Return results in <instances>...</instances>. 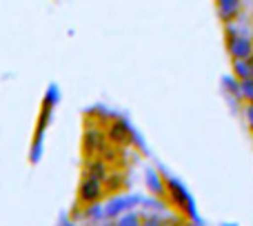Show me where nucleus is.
Returning a JSON list of instances; mask_svg holds the SVG:
<instances>
[{
	"label": "nucleus",
	"mask_w": 253,
	"mask_h": 226,
	"mask_svg": "<svg viewBox=\"0 0 253 226\" xmlns=\"http://www.w3.org/2000/svg\"><path fill=\"white\" fill-rule=\"evenodd\" d=\"M227 51L231 58H249L253 56V36L236 27V22L227 25Z\"/></svg>",
	"instance_id": "obj_1"
},
{
	"label": "nucleus",
	"mask_w": 253,
	"mask_h": 226,
	"mask_svg": "<svg viewBox=\"0 0 253 226\" xmlns=\"http://www.w3.org/2000/svg\"><path fill=\"white\" fill-rule=\"evenodd\" d=\"M102 193H105V187H102V180L98 178L87 175L83 180V184H80V202L83 204H96L102 197Z\"/></svg>",
	"instance_id": "obj_2"
},
{
	"label": "nucleus",
	"mask_w": 253,
	"mask_h": 226,
	"mask_svg": "<svg viewBox=\"0 0 253 226\" xmlns=\"http://www.w3.org/2000/svg\"><path fill=\"white\" fill-rule=\"evenodd\" d=\"M215 11L220 20L229 25L242 16V0H215Z\"/></svg>",
	"instance_id": "obj_3"
},
{
	"label": "nucleus",
	"mask_w": 253,
	"mask_h": 226,
	"mask_svg": "<svg viewBox=\"0 0 253 226\" xmlns=\"http://www.w3.org/2000/svg\"><path fill=\"white\" fill-rule=\"evenodd\" d=\"M147 188H149V193H153V195L165 197L167 195V180H165V175H160L158 171L149 169L147 171Z\"/></svg>",
	"instance_id": "obj_4"
},
{
	"label": "nucleus",
	"mask_w": 253,
	"mask_h": 226,
	"mask_svg": "<svg viewBox=\"0 0 253 226\" xmlns=\"http://www.w3.org/2000/svg\"><path fill=\"white\" fill-rule=\"evenodd\" d=\"M233 75L238 80L253 78V56L249 58H233Z\"/></svg>",
	"instance_id": "obj_5"
},
{
	"label": "nucleus",
	"mask_w": 253,
	"mask_h": 226,
	"mask_svg": "<svg viewBox=\"0 0 253 226\" xmlns=\"http://www.w3.org/2000/svg\"><path fill=\"white\" fill-rule=\"evenodd\" d=\"M109 140L114 144H129L131 142V129L125 122H114L109 129Z\"/></svg>",
	"instance_id": "obj_6"
},
{
	"label": "nucleus",
	"mask_w": 253,
	"mask_h": 226,
	"mask_svg": "<svg viewBox=\"0 0 253 226\" xmlns=\"http://www.w3.org/2000/svg\"><path fill=\"white\" fill-rule=\"evenodd\" d=\"M135 200H131V197H116V200L109 202V206L105 209V215L107 218H118L120 213H125V211L131 209V204H133Z\"/></svg>",
	"instance_id": "obj_7"
},
{
	"label": "nucleus",
	"mask_w": 253,
	"mask_h": 226,
	"mask_svg": "<svg viewBox=\"0 0 253 226\" xmlns=\"http://www.w3.org/2000/svg\"><path fill=\"white\" fill-rule=\"evenodd\" d=\"M105 147V133L102 131H87L84 133V149L89 153H96Z\"/></svg>",
	"instance_id": "obj_8"
},
{
	"label": "nucleus",
	"mask_w": 253,
	"mask_h": 226,
	"mask_svg": "<svg viewBox=\"0 0 253 226\" xmlns=\"http://www.w3.org/2000/svg\"><path fill=\"white\" fill-rule=\"evenodd\" d=\"M116 226H142V218H140L135 211H125V213L118 215V220L114 222Z\"/></svg>",
	"instance_id": "obj_9"
},
{
	"label": "nucleus",
	"mask_w": 253,
	"mask_h": 226,
	"mask_svg": "<svg viewBox=\"0 0 253 226\" xmlns=\"http://www.w3.org/2000/svg\"><path fill=\"white\" fill-rule=\"evenodd\" d=\"M238 93L247 105H253V78L238 80Z\"/></svg>",
	"instance_id": "obj_10"
},
{
	"label": "nucleus",
	"mask_w": 253,
	"mask_h": 226,
	"mask_svg": "<svg viewBox=\"0 0 253 226\" xmlns=\"http://www.w3.org/2000/svg\"><path fill=\"white\" fill-rule=\"evenodd\" d=\"M245 117H247V122H249V129L253 131V105L247 107V111H245Z\"/></svg>",
	"instance_id": "obj_11"
},
{
	"label": "nucleus",
	"mask_w": 253,
	"mask_h": 226,
	"mask_svg": "<svg viewBox=\"0 0 253 226\" xmlns=\"http://www.w3.org/2000/svg\"><path fill=\"white\" fill-rule=\"evenodd\" d=\"M142 226H165V224L156 218H149V220H142Z\"/></svg>",
	"instance_id": "obj_12"
},
{
	"label": "nucleus",
	"mask_w": 253,
	"mask_h": 226,
	"mask_svg": "<svg viewBox=\"0 0 253 226\" xmlns=\"http://www.w3.org/2000/svg\"><path fill=\"white\" fill-rule=\"evenodd\" d=\"M165 226H184V224H165Z\"/></svg>",
	"instance_id": "obj_13"
},
{
	"label": "nucleus",
	"mask_w": 253,
	"mask_h": 226,
	"mask_svg": "<svg viewBox=\"0 0 253 226\" xmlns=\"http://www.w3.org/2000/svg\"><path fill=\"white\" fill-rule=\"evenodd\" d=\"M107 226H116V224H107Z\"/></svg>",
	"instance_id": "obj_14"
},
{
	"label": "nucleus",
	"mask_w": 253,
	"mask_h": 226,
	"mask_svg": "<svg viewBox=\"0 0 253 226\" xmlns=\"http://www.w3.org/2000/svg\"><path fill=\"white\" fill-rule=\"evenodd\" d=\"M251 27H253V18H251Z\"/></svg>",
	"instance_id": "obj_15"
}]
</instances>
